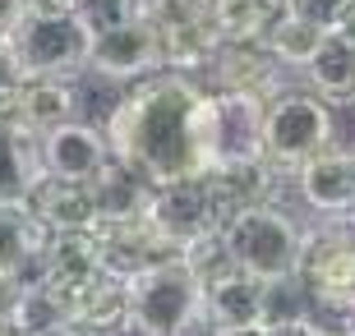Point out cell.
Returning a JSON list of instances; mask_svg holds the SVG:
<instances>
[{"instance_id": "cell-1", "label": "cell", "mask_w": 355, "mask_h": 336, "mask_svg": "<svg viewBox=\"0 0 355 336\" xmlns=\"http://www.w3.org/2000/svg\"><path fill=\"white\" fill-rule=\"evenodd\" d=\"M203 83L189 74H148L130 83V92L111 106L102 134L111 143V157L148 184L189 180L198 170V106Z\"/></svg>"}, {"instance_id": "cell-2", "label": "cell", "mask_w": 355, "mask_h": 336, "mask_svg": "<svg viewBox=\"0 0 355 336\" xmlns=\"http://www.w3.org/2000/svg\"><path fill=\"white\" fill-rule=\"evenodd\" d=\"M134 336H208L203 327V281L184 258L130 276V327Z\"/></svg>"}, {"instance_id": "cell-3", "label": "cell", "mask_w": 355, "mask_h": 336, "mask_svg": "<svg viewBox=\"0 0 355 336\" xmlns=\"http://www.w3.org/2000/svg\"><path fill=\"white\" fill-rule=\"evenodd\" d=\"M222 245L236 263V272H245L254 281H291L300 267L304 226L282 203L245 207V212L222 221Z\"/></svg>"}, {"instance_id": "cell-4", "label": "cell", "mask_w": 355, "mask_h": 336, "mask_svg": "<svg viewBox=\"0 0 355 336\" xmlns=\"http://www.w3.org/2000/svg\"><path fill=\"white\" fill-rule=\"evenodd\" d=\"M263 97L254 92H203L198 106V170H240L263 157Z\"/></svg>"}, {"instance_id": "cell-5", "label": "cell", "mask_w": 355, "mask_h": 336, "mask_svg": "<svg viewBox=\"0 0 355 336\" xmlns=\"http://www.w3.org/2000/svg\"><path fill=\"white\" fill-rule=\"evenodd\" d=\"M10 46L28 78H79L88 69L92 28L69 5H28Z\"/></svg>"}, {"instance_id": "cell-6", "label": "cell", "mask_w": 355, "mask_h": 336, "mask_svg": "<svg viewBox=\"0 0 355 336\" xmlns=\"http://www.w3.org/2000/svg\"><path fill=\"white\" fill-rule=\"evenodd\" d=\"M332 106H323L314 92H304L300 83L295 88H282L268 97L263 106V157L268 166H277L291 180V170L304 166L309 157H318L323 148H332Z\"/></svg>"}, {"instance_id": "cell-7", "label": "cell", "mask_w": 355, "mask_h": 336, "mask_svg": "<svg viewBox=\"0 0 355 336\" xmlns=\"http://www.w3.org/2000/svg\"><path fill=\"white\" fill-rule=\"evenodd\" d=\"M295 281L304 285L309 304L328 309L332 318L355 313V231L342 221H318L304 231L300 245V267Z\"/></svg>"}, {"instance_id": "cell-8", "label": "cell", "mask_w": 355, "mask_h": 336, "mask_svg": "<svg viewBox=\"0 0 355 336\" xmlns=\"http://www.w3.org/2000/svg\"><path fill=\"white\" fill-rule=\"evenodd\" d=\"M139 19L157 42L162 69H171V74L198 78L212 65V55L222 51L203 0H139Z\"/></svg>"}, {"instance_id": "cell-9", "label": "cell", "mask_w": 355, "mask_h": 336, "mask_svg": "<svg viewBox=\"0 0 355 336\" xmlns=\"http://www.w3.org/2000/svg\"><path fill=\"white\" fill-rule=\"evenodd\" d=\"M148 226L157 235H166L175 249H189L198 245L203 235H217L222 231V203L212 194V180L208 175H189V180H166V184H153L148 194Z\"/></svg>"}, {"instance_id": "cell-10", "label": "cell", "mask_w": 355, "mask_h": 336, "mask_svg": "<svg viewBox=\"0 0 355 336\" xmlns=\"http://www.w3.org/2000/svg\"><path fill=\"white\" fill-rule=\"evenodd\" d=\"M291 189L318 221H355V148H323L304 166L291 170Z\"/></svg>"}, {"instance_id": "cell-11", "label": "cell", "mask_w": 355, "mask_h": 336, "mask_svg": "<svg viewBox=\"0 0 355 336\" xmlns=\"http://www.w3.org/2000/svg\"><path fill=\"white\" fill-rule=\"evenodd\" d=\"M37 161H42V175L92 184L116 157H111V143H106L102 125H88L83 116H74L37 139Z\"/></svg>"}, {"instance_id": "cell-12", "label": "cell", "mask_w": 355, "mask_h": 336, "mask_svg": "<svg viewBox=\"0 0 355 336\" xmlns=\"http://www.w3.org/2000/svg\"><path fill=\"white\" fill-rule=\"evenodd\" d=\"M88 74L106 78V83H139L148 74H162V51L148 24L134 14L130 24H116L106 33H92L88 51Z\"/></svg>"}, {"instance_id": "cell-13", "label": "cell", "mask_w": 355, "mask_h": 336, "mask_svg": "<svg viewBox=\"0 0 355 336\" xmlns=\"http://www.w3.org/2000/svg\"><path fill=\"white\" fill-rule=\"evenodd\" d=\"M74 116H79V92L69 78H24L10 97H0V120L33 143Z\"/></svg>"}, {"instance_id": "cell-14", "label": "cell", "mask_w": 355, "mask_h": 336, "mask_svg": "<svg viewBox=\"0 0 355 336\" xmlns=\"http://www.w3.org/2000/svg\"><path fill=\"white\" fill-rule=\"evenodd\" d=\"M106 272L102 263V245H97V231H51L46 245H42V258H37V272L33 281H46L51 290L60 295H74L83 290L88 281H97Z\"/></svg>"}, {"instance_id": "cell-15", "label": "cell", "mask_w": 355, "mask_h": 336, "mask_svg": "<svg viewBox=\"0 0 355 336\" xmlns=\"http://www.w3.org/2000/svg\"><path fill=\"white\" fill-rule=\"evenodd\" d=\"M295 78L323 106H355V33L351 28H328Z\"/></svg>"}, {"instance_id": "cell-16", "label": "cell", "mask_w": 355, "mask_h": 336, "mask_svg": "<svg viewBox=\"0 0 355 336\" xmlns=\"http://www.w3.org/2000/svg\"><path fill=\"white\" fill-rule=\"evenodd\" d=\"M198 83L212 92H254V97H272L286 88V74L263 46H222L212 55V65L198 74Z\"/></svg>"}, {"instance_id": "cell-17", "label": "cell", "mask_w": 355, "mask_h": 336, "mask_svg": "<svg viewBox=\"0 0 355 336\" xmlns=\"http://www.w3.org/2000/svg\"><path fill=\"white\" fill-rule=\"evenodd\" d=\"M97 245H102L106 272H116V276H125V281L139 276V272H148V267H157V263L180 258V249H175L166 235L153 231L148 217L120 221V226H102V231H97Z\"/></svg>"}, {"instance_id": "cell-18", "label": "cell", "mask_w": 355, "mask_h": 336, "mask_svg": "<svg viewBox=\"0 0 355 336\" xmlns=\"http://www.w3.org/2000/svg\"><path fill=\"white\" fill-rule=\"evenodd\" d=\"M28 212L51 231H97L102 226V212H97V194L92 184L79 180H55V175H42L28 194Z\"/></svg>"}, {"instance_id": "cell-19", "label": "cell", "mask_w": 355, "mask_h": 336, "mask_svg": "<svg viewBox=\"0 0 355 336\" xmlns=\"http://www.w3.org/2000/svg\"><path fill=\"white\" fill-rule=\"evenodd\" d=\"M69 323L83 336H116L130 327V281L102 272L97 281L69 295Z\"/></svg>"}, {"instance_id": "cell-20", "label": "cell", "mask_w": 355, "mask_h": 336, "mask_svg": "<svg viewBox=\"0 0 355 336\" xmlns=\"http://www.w3.org/2000/svg\"><path fill=\"white\" fill-rule=\"evenodd\" d=\"M263 323V281L226 272L203 285V327H254Z\"/></svg>"}, {"instance_id": "cell-21", "label": "cell", "mask_w": 355, "mask_h": 336, "mask_svg": "<svg viewBox=\"0 0 355 336\" xmlns=\"http://www.w3.org/2000/svg\"><path fill=\"white\" fill-rule=\"evenodd\" d=\"M42 245H46V226L28 212V203H5L0 198V276L33 281Z\"/></svg>"}, {"instance_id": "cell-22", "label": "cell", "mask_w": 355, "mask_h": 336, "mask_svg": "<svg viewBox=\"0 0 355 336\" xmlns=\"http://www.w3.org/2000/svg\"><path fill=\"white\" fill-rule=\"evenodd\" d=\"M203 5L222 46H263L268 28L286 10V0H203Z\"/></svg>"}, {"instance_id": "cell-23", "label": "cell", "mask_w": 355, "mask_h": 336, "mask_svg": "<svg viewBox=\"0 0 355 336\" xmlns=\"http://www.w3.org/2000/svg\"><path fill=\"white\" fill-rule=\"evenodd\" d=\"M5 327L14 336H69L74 332V323H69V299L60 290H51L46 281H24Z\"/></svg>"}, {"instance_id": "cell-24", "label": "cell", "mask_w": 355, "mask_h": 336, "mask_svg": "<svg viewBox=\"0 0 355 336\" xmlns=\"http://www.w3.org/2000/svg\"><path fill=\"white\" fill-rule=\"evenodd\" d=\"M92 194H97V212H102V226H120V221H139L148 212V194H153V184L144 175H134L130 166H111L92 180ZM97 226V231H102Z\"/></svg>"}, {"instance_id": "cell-25", "label": "cell", "mask_w": 355, "mask_h": 336, "mask_svg": "<svg viewBox=\"0 0 355 336\" xmlns=\"http://www.w3.org/2000/svg\"><path fill=\"white\" fill-rule=\"evenodd\" d=\"M323 33H328V28H318L314 19H304V14H295L286 5V10H282V19L268 28L263 51L277 60V69H282V74H300L304 60L314 55V46L323 42Z\"/></svg>"}, {"instance_id": "cell-26", "label": "cell", "mask_w": 355, "mask_h": 336, "mask_svg": "<svg viewBox=\"0 0 355 336\" xmlns=\"http://www.w3.org/2000/svg\"><path fill=\"white\" fill-rule=\"evenodd\" d=\"M37 180H42L37 143L24 139L19 130H10L0 120V198L5 203H28V194H33Z\"/></svg>"}, {"instance_id": "cell-27", "label": "cell", "mask_w": 355, "mask_h": 336, "mask_svg": "<svg viewBox=\"0 0 355 336\" xmlns=\"http://www.w3.org/2000/svg\"><path fill=\"white\" fill-rule=\"evenodd\" d=\"M69 10L79 14L92 33H106L116 24H130L139 14V0H69Z\"/></svg>"}, {"instance_id": "cell-28", "label": "cell", "mask_w": 355, "mask_h": 336, "mask_svg": "<svg viewBox=\"0 0 355 336\" xmlns=\"http://www.w3.org/2000/svg\"><path fill=\"white\" fill-rule=\"evenodd\" d=\"M295 14L314 19L318 28H346L355 19V0H286Z\"/></svg>"}, {"instance_id": "cell-29", "label": "cell", "mask_w": 355, "mask_h": 336, "mask_svg": "<svg viewBox=\"0 0 355 336\" xmlns=\"http://www.w3.org/2000/svg\"><path fill=\"white\" fill-rule=\"evenodd\" d=\"M24 65H19V55H14V46H10V37L0 42V97H10L19 83H24Z\"/></svg>"}, {"instance_id": "cell-30", "label": "cell", "mask_w": 355, "mask_h": 336, "mask_svg": "<svg viewBox=\"0 0 355 336\" xmlns=\"http://www.w3.org/2000/svg\"><path fill=\"white\" fill-rule=\"evenodd\" d=\"M268 336H328V327L318 318H286V323H268Z\"/></svg>"}, {"instance_id": "cell-31", "label": "cell", "mask_w": 355, "mask_h": 336, "mask_svg": "<svg viewBox=\"0 0 355 336\" xmlns=\"http://www.w3.org/2000/svg\"><path fill=\"white\" fill-rule=\"evenodd\" d=\"M24 10H28V0H0V42H5L14 28H19Z\"/></svg>"}, {"instance_id": "cell-32", "label": "cell", "mask_w": 355, "mask_h": 336, "mask_svg": "<svg viewBox=\"0 0 355 336\" xmlns=\"http://www.w3.org/2000/svg\"><path fill=\"white\" fill-rule=\"evenodd\" d=\"M19 276H0V323L10 318V309H14V299H19Z\"/></svg>"}, {"instance_id": "cell-33", "label": "cell", "mask_w": 355, "mask_h": 336, "mask_svg": "<svg viewBox=\"0 0 355 336\" xmlns=\"http://www.w3.org/2000/svg\"><path fill=\"white\" fill-rule=\"evenodd\" d=\"M208 336H268V323H254V327H212Z\"/></svg>"}, {"instance_id": "cell-34", "label": "cell", "mask_w": 355, "mask_h": 336, "mask_svg": "<svg viewBox=\"0 0 355 336\" xmlns=\"http://www.w3.org/2000/svg\"><path fill=\"white\" fill-rule=\"evenodd\" d=\"M328 336H355V327H346V323H337V327H328Z\"/></svg>"}, {"instance_id": "cell-35", "label": "cell", "mask_w": 355, "mask_h": 336, "mask_svg": "<svg viewBox=\"0 0 355 336\" xmlns=\"http://www.w3.org/2000/svg\"><path fill=\"white\" fill-rule=\"evenodd\" d=\"M28 5H69V0H28Z\"/></svg>"}, {"instance_id": "cell-36", "label": "cell", "mask_w": 355, "mask_h": 336, "mask_svg": "<svg viewBox=\"0 0 355 336\" xmlns=\"http://www.w3.org/2000/svg\"><path fill=\"white\" fill-rule=\"evenodd\" d=\"M0 336H14V332H10V327H5V323H0Z\"/></svg>"}, {"instance_id": "cell-37", "label": "cell", "mask_w": 355, "mask_h": 336, "mask_svg": "<svg viewBox=\"0 0 355 336\" xmlns=\"http://www.w3.org/2000/svg\"><path fill=\"white\" fill-rule=\"evenodd\" d=\"M69 336H83V332H69Z\"/></svg>"}, {"instance_id": "cell-38", "label": "cell", "mask_w": 355, "mask_h": 336, "mask_svg": "<svg viewBox=\"0 0 355 336\" xmlns=\"http://www.w3.org/2000/svg\"><path fill=\"white\" fill-rule=\"evenodd\" d=\"M351 231H355V221H351Z\"/></svg>"}]
</instances>
